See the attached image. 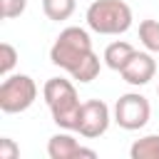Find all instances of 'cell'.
I'll return each mask as SVG.
<instances>
[{
	"instance_id": "7a4b0ae2",
	"label": "cell",
	"mask_w": 159,
	"mask_h": 159,
	"mask_svg": "<svg viewBox=\"0 0 159 159\" xmlns=\"http://www.w3.org/2000/svg\"><path fill=\"white\" fill-rule=\"evenodd\" d=\"M42 99L52 114V122L60 129H70L77 132L80 124V112H82V102L80 94L75 89V84L65 77H50L42 84Z\"/></svg>"
},
{
	"instance_id": "9a60e30c",
	"label": "cell",
	"mask_w": 159,
	"mask_h": 159,
	"mask_svg": "<svg viewBox=\"0 0 159 159\" xmlns=\"http://www.w3.org/2000/svg\"><path fill=\"white\" fill-rule=\"evenodd\" d=\"M20 157V147L15 144V139L2 137L0 139V159H17Z\"/></svg>"
},
{
	"instance_id": "9c48e42d",
	"label": "cell",
	"mask_w": 159,
	"mask_h": 159,
	"mask_svg": "<svg viewBox=\"0 0 159 159\" xmlns=\"http://www.w3.org/2000/svg\"><path fill=\"white\" fill-rule=\"evenodd\" d=\"M134 55H137L134 45H129V42H124V40H114V42H109V45L104 47L102 60H104V65H107L109 70L122 72V70H124V65H127Z\"/></svg>"
},
{
	"instance_id": "277c9868",
	"label": "cell",
	"mask_w": 159,
	"mask_h": 159,
	"mask_svg": "<svg viewBox=\"0 0 159 159\" xmlns=\"http://www.w3.org/2000/svg\"><path fill=\"white\" fill-rule=\"evenodd\" d=\"M37 99V84L30 75H7L0 84V109L5 114H20Z\"/></svg>"
},
{
	"instance_id": "6da1fadb",
	"label": "cell",
	"mask_w": 159,
	"mask_h": 159,
	"mask_svg": "<svg viewBox=\"0 0 159 159\" xmlns=\"http://www.w3.org/2000/svg\"><path fill=\"white\" fill-rule=\"evenodd\" d=\"M50 62L55 67L65 70L72 80H77L82 84L92 82L102 67L97 52L92 50L89 32L84 27H77V25L65 27L55 37V42L50 47Z\"/></svg>"
},
{
	"instance_id": "8fae6325",
	"label": "cell",
	"mask_w": 159,
	"mask_h": 159,
	"mask_svg": "<svg viewBox=\"0 0 159 159\" xmlns=\"http://www.w3.org/2000/svg\"><path fill=\"white\" fill-rule=\"evenodd\" d=\"M75 7H77V0H42V12L47 15V20H55V22L72 17Z\"/></svg>"
},
{
	"instance_id": "52a82bcc",
	"label": "cell",
	"mask_w": 159,
	"mask_h": 159,
	"mask_svg": "<svg viewBox=\"0 0 159 159\" xmlns=\"http://www.w3.org/2000/svg\"><path fill=\"white\" fill-rule=\"evenodd\" d=\"M47 157H50V159H80V157L94 159L97 152L82 147V144L70 134V129H65V132L50 137V142H47Z\"/></svg>"
},
{
	"instance_id": "4fadbf2b",
	"label": "cell",
	"mask_w": 159,
	"mask_h": 159,
	"mask_svg": "<svg viewBox=\"0 0 159 159\" xmlns=\"http://www.w3.org/2000/svg\"><path fill=\"white\" fill-rule=\"evenodd\" d=\"M15 62H17V50L10 42H2L0 45V75L7 77L12 72V67H15Z\"/></svg>"
},
{
	"instance_id": "5b68a950",
	"label": "cell",
	"mask_w": 159,
	"mask_h": 159,
	"mask_svg": "<svg viewBox=\"0 0 159 159\" xmlns=\"http://www.w3.org/2000/svg\"><path fill=\"white\" fill-rule=\"evenodd\" d=\"M152 117V107H149V99L139 92H127L117 99L114 104V122L127 129V132H137L142 129Z\"/></svg>"
},
{
	"instance_id": "3957f363",
	"label": "cell",
	"mask_w": 159,
	"mask_h": 159,
	"mask_svg": "<svg viewBox=\"0 0 159 159\" xmlns=\"http://www.w3.org/2000/svg\"><path fill=\"white\" fill-rule=\"evenodd\" d=\"M87 27L97 35H122L132 27V7L124 0H94L84 12Z\"/></svg>"
},
{
	"instance_id": "7c38bea8",
	"label": "cell",
	"mask_w": 159,
	"mask_h": 159,
	"mask_svg": "<svg viewBox=\"0 0 159 159\" xmlns=\"http://www.w3.org/2000/svg\"><path fill=\"white\" fill-rule=\"evenodd\" d=\"M139 40L149 52H159V20H142L139 22Z\"/></svg>"
},
{
	"instance_id": "30bf717a",
	"label": "cell",
	"mask_w": 159,
	"mask_h": 159,
	"mask_svg": "<svg viewBox=\"0 0 159 159\" xmlns=\"http://www.w3.org/2000/svg\"><path fill=\"white\" fill-rule=\"evenodd\" d=\"M132 159H159V134H147L129 147Z\"/></svg>"
},
{
	"instance_id": "5bb4252c",
	"label": "cell",
	"mask_w": 159,
	"mask_h": 159,
	"mask_svg": "<svg viewBox=\"0 0 159 159\" xmlns=\"http://www.w3.org/2000/svg\"><path fill=\"white\" fill-rule=\"evenodd\" d=\"M2 5V17L5 20H12V17H20L27 7V0H0Z\"/></svg>"
},
{
	"instance_id": "8992f818",
	"label": "cell",
	"mask_w": 159,
	"mask_h": 159,
	"mask_svg": "<svg viewBox=\"0 0 159 159\" xmlns=\"http://www.w3.org/2000/svg\"><path fill=\"white\" fill-rule=\"evenodd\" d=\"M112 119H114V117L109 114L107 102H102V99H87V102H82L77 132H80L84 139H97V137H102V134L109 129V122H112Z\"/></svg>"
},
{
	"instance_id": "ba28073f",
	"label": "cell",
	"mask_w": 159,
	"mask_h": 159,
	"mask_svg": "<svg viewBox=\"0 0 159 159\" xmlns=\"http://www.w3.org/2000/svg\"><path fill=\"white\" fill-rule=\"evenodd\" d=\"M119 75H122V80H124L127 84L144 87V84L152 82L154 75H157V60L152 57L149 50H147V52H137V55L124 65V70H122Z\"/></svg>"
},
{
	"instance_id": "2e32d148",
	"label": "cell",
	"mask_w": 159,
	"mask_h": 159,
	"mask_svg": "<svg viewBox=\"0 0 159 159\" xmlns=\"http://www.w3.org/2000/svg\"><path fill=\"white\" fill-rule=\"evenodd\" d=\"M157 94H159V87H157Z\"/></svg>"
}]
</instances>
